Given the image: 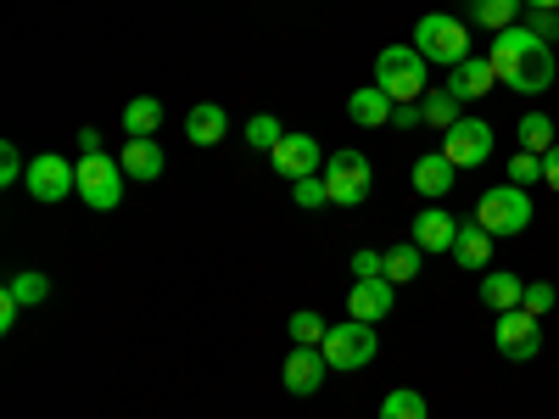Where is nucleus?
Returning <instances> with one entry per match:
<instances>
[{
	"instance_id": "nucleus-5",
	"label": "nucleus",
	"mask_w": 559,
	"mask_h": 419,
	"mask_svg": "<svg viewBox=\"0 0 559 419\" xmlns=\"http://www.w3.org/2000/svg\"><path fill=\"white\" fill-rule=\"evenodd\" d=\"M319 352H324V363H331V369H342V375H353V369H369V363H376V352H381L376 324H364V319L331 324V336L319 342Z\"/></svg>"
},
{
	"instance_id": "nucleus-22",
	"label": "nucleus",
	"mask_w": 559,
	"mask_h": 419,
	"mask_svg": "<svg viewBox=\"0 0 559 419\" xmlns=\"http://www.w3.org/2000/svg\"><path fill=\"white\" fill-rule=\"evenodd\" d=\"M521 7L526 0H471V23L487 28V34H503V28L521 23Z\"/></svg>"
},
{
	"instance_id": "nucleus-25",
	"label": "nucleus",
	"mask_w": 559,
	"mask_h": 419,
	"mask_svg": "<svg viewBox=\"0 0 559 419\" xmlns=\"http://www.w3.org/2000/svg\"><path fill=\"white\" fill-rule=\"evenodd\" d=\"M515 134H521V152H554L559 146V134H554V118L548 112H526L521 123H515Z\"/></svg>"
},
{
	"instance_id": "nucleus-36",
	"label": "nucleus",
	"mask_w": 559,
	"mask_h": 419,
	"mask_svg": "<svg viewBox=\"0 0 559 419\" xmlns=\"http://www.w3.org/2000/svg\"><path fill=\"white\" fill-rule=\"evenodd\" d=\"M526 28H532L543 45H554V39H559V12H526Z\"/></svg>"
},
{
	"instance_id": "nucleus-18",
	"label": "nucleus",
	"mask_w": 559,
	"mask_h": 419,
	"mask_svg": "<svg viewBox=\"0 0 559 419\" xmlns=\"http://www.w3.org/2000/svg\"><path fill=\"white\" fill-rule=\"evenodd\" d=\"M118 163H123V173H129V179H140V184L163 179V168H168V157H163V146H157V140H129Z\"/></svg>"
},
{
	"instance_id": "nucleus-1",
	"label": "nucleus",
	"mask_w": 559,
	"mask_h": 419,
	"mask_svg": "<svg viewBox=\"0 0 559 419\" xmlns=\"http://www.w3.org/2000/svg\"><path fill=\"white\" fill-rule=\"evenodd\" d=\"M487 62H492L498 84H509L515 96H543V89L554 84V73H559V68H554V45H543L526 23L492 34Z\"/></svg>"
},
{
	"instance_id": "nucleus-13",
	"label": "nucleus",
	"mask_w": 559,
	"mask_h": 419,
	"mask_svg": "<svg viewBox=\"0 0 559 419\" xmlns=\"http://www.w3.org/2000/svg\"><path fill=\"white\" fill-rule=\"evenodd\" d=\"M269 163L286 173V179H308V173H319L324 168V157H319V140L313 134H292L286 129V140H280V146L269 152Z\"/></svg>"
},
{
	"instance_id": "nucleus-29",
	"label": "nucleus",
	"mask_w": 559,
	"mask_h": 419,
	"mask_svg": "<svg viewBox=\"0 0 559 419\" xmlns=\"http://www.w3.org/2000/svg\"><path fill=\"white\" fill-rule=\"evenodd\" d=\"M381 419H431V408H426V397H419V392L397 386V392L381 397Z\"/></svg>"
},
{
	"instance_id": "nucleus-2",
	"label": "nucleus",
	"mask_w": 559,
	"mask_h": 419,
	"mask_svg": "<svg viewBox=\"0 0 559 419\" xmlns=\"http://www.w3.org/2000/svg\"><path fill=\"white\" fill-rule=\"evenodd\" d=\"M376 84L392 101H419L431 89V62L419 57L414 45H386V51L376 57Z\"/></svg>"
},
{
	"instance_id": "nucleus-4",
	"label": "nucleus",
	"mask_w": 559,
	"mask_h": 419,
	"mask_svg": "<svg viewBox=\"0 0 559 419\" xmlns=\"http://www.w3.org/2000/svg\"><path fill=\"white\" fill-rule=\"evenodd\" d=\"M414 51L437 62V68H459L464 57H471V28H464L459 17H442V12H426L414 23Z\"/></svg>"
},
{
	"instance_id": "nucleus-31",
	"label": "nucleus",
	"mask_w": 559,
	"mask_h": 419,
	"mask_svg": "<svg viewBox=\"0 0 559 419\" xmlns=\"http://www.w3.org/2000/svg\"><path fill=\"white\" fill-rule=\"evenodd\" d=\"M292 196H297V207H302V213H313V207H324V202H331V191H324V173H308V179H292Z\"/></svg>"
},
{
	"instance_id": "nucleus-9",
	"label": "nucleus",
	"mask_w": 559,
	"mask_h": 419,
	"mask_svg": "<svg viewBox=\"0 0 559 419\" xmlns=\"http://www.w3.org/2000/svg\"><path fill=\"white\" fill-rule=\"evenodd\" d=\"M498 352L509 358V363H532L537 352H543V324H537V313H526V308H515V313H498Z\"/></svg>"
},
{
	"instance_id": "nucleus-26",
	"label": "nucleus",
	"mask_w": 559,
	"mask_h": 419,
	"mask_svg": "<svg viewBox=\"0 0 559 419\" xmlns=\"http://www.w3.org/2000/svg\"><path fill=\"white\" fill-rule=\"evenodd\" d=\"M7 297H17L23 308H39L45 297H51V279H45L39 268H17V274L7 279Z\"/></svg>"
},
{
	"instance_id": "nucleus-30",
	"label": "nucleus",
	"mask_w": 559,
	"mask_h": 419,
	"mask_svg": "<svg viewBox=\"0 0 559 419\" xmlns=\"http://www.w3.org/2000/svg\"><path fill=\"white\" fill-rule=\"evenodd\" d=\"M324 336H331V324H324L319 313H308V308L292 313V342H297V347H319Z\"/></svg>"
},
{
	"instance_id": "nucleus-8",
	"label": "nucleus",
	"mask_w": 559,
	"mask_h": 419,
	"mask_svg": "<svg viewBox=\"0 0 559 419\" xmlns=\"http://www.w3.org/2000/svg\"><path fill=\"white\" fill-rule=\"evenodd\" d=\"M23 184H28L34 202H68V196L79 191V168H73L68 157H57V152H45V157L28 163Z\"/></svg>"
},
{
	"instance_id": "nucleus-28",
	"label": "nucleus",
	"mask_w": 559,
	"mask_h": 419,
	"mask_svg": "<svg viewBox=\"0 0 559 419\" xmlns=\"http://www.w3.org/2000/svg\"><path fill=\"white\" fill-rule=\"evenodd\" d=\"M241 134H247V146H252V152H274L280 140H286V123H280L274 112H252Z\"/></svg>"
},
{
	"instance_id": "nucleus-14",
	"label": "nucleus",
	"mask_w": 559,
	"mask_h": 419,
	"mask_svg": "<svg viewBox=\"0 0 559 419\" xmlns=\"http://www.w3.org/2000/svg\"><path fill=\"white\" fill-rule=\"evenodd\" d=\"M419 252H453V241H459V224H453V213H442V207H426L414 218V236H408Z\"/></svg>"
},
{
	"instance_id": "nucleus-10",
	"label": "nucleus",
	"mask_w": 559,
	"mask_h": 419,
	"mask_svg": "<svg viewBox=\"0 0 559 419\" xmlns=\"http://www.w3.org/2000/svg\"><path fill=\"white\" fill-rule=\"evenodd\" d=\"M442 157L453 168H481L492 157V129L481 118H459L448 134H442Z\"/></svg>"
},
{
	"instance_id": "nucleus-34",
	"label": "nucleus",
	"mask_w": 559,
	"mask_h": 419,
	"mask_svg": "<svg viewBox=\"0 0 559 419\" xmlns=\"http://www.w3.org/2000/svg\"><path fill=\"white\" fill-rule=\"evenodd\" d=\"M554 302H559V291H554V286H548V279H532V286H526V302H521V308H526V313H537V319H543V313H548V308H554Z\"/></svg>"
},
{
	"instance_id": "nucleus-38",
	"label": "nucleus",
	"mask_w": 559,
	"mask_h": 419,
	"mask_svg": "<svg viewBox=\"0 0 559 419\" xmlns=\"http://www.w3.org/2000/svg\"><path fill=\"white\" fill-rule=\"evenodd\" d=\"M543 184L559 196V146H554V152H543Z\"/></svg>"
},
{
	"instance_id": "nucleus-7",
	"label": "nucleus",
	"mask_w": 559,
	"mask_h": 419,
	"mask_svg": "<svg viewBox=\"0 0 559 419\" xmlns=\"http://www.w3.org/2000/svg\"><path fill=\"white\" fill-rule=\"evenodd\" d=\"M319 173H324V191H331V207H358L369 196V157L364 152H336Z\"/></svg>"
},
{
	"instance_id": "nucleus-15",
	"label": "nucleus",
	"mask_w": 559,
	"mask_h": 419,
	"mask_svg": "<svg viewBox=\"0 0 559 419\" xmlns=\"http://www.w3.org/2000/svg\"><path fill=\"white\" fill-rule=\"evenodd\" d=\"M453 79H448V89H453V96L459 101H481L487 96V89L498 84V73H492V62L487 57H464L459 68H448Z\"/></svg>"
},
{
	"instance_id": "nucleus-6",
	"label": "nucleus",
	"mask_w": 559,
	"mask_h": 419,
	"mask_svg": "<svg viewBox=\"0 0 559 419\" xmlns=\"http://www.w3.org/2000/svg\"><path fill=\"white\" fill-rule=\"evenodd\" d=\"M123 163L118 157H107V152H96V157H79V202L90 207V213H112L118 202H123Z\"/></svg>"
},
{
	"instance_id": "nucleus-24",
	"label": "nucleus",
	"mask_w": 559,
	"mask_h": 419,
	"mask_svg": "<svg viewBox=\"0 0 559 419\" xmlns=\"http://www.w3.org/2000/svg\"><path fill=\"white\" fill-rule=\"evenodd\" d=\"M157 123H163V101H157V96H140V101L123 107V129H129V140H152Z\"/></svg>"
},
{
	"instance_id": "nucleus-32",
	"label": "nucleus",
	"mask_w": 559,
	"mask_h": 419,
	"mask_svg": "<svg viewBox=\"0 0 559 419\" xmlns=\"http://www.w3.org/2000/svg\"><path fill=\"white\" fill-rule=\"evenodd\" d=\"M509 184H526V191L543 184V157L537 152H515V157H509Z\"/></svg>"
},
{
	"instance_id": "nucleus-27",
	"label": "nucleus",
	"mask_w": 559,
	"mask_h": 419,
	"mask_svg": "<svg viewBox=\"0 0 559 419\" xmlns=\"http://www.w3.org/2000/svg\"><path fill=\"white\" fill-rule=\"evenodd\" d=\"M419 268H426V252H419L414 241H403V247L386 252V279H392V286H408V279H419Z\"/></svg>"
},
{
	"instance_id": "nucleus-21",
	"label": "nucleus",
	"mask_w": 559,
	"mask_h": 419,
	"mask_svg": "<svg viewBox=\"0 0 559 419\" xmlns=\"http://www.w3.org/2000/svg\"><path fill=\"white\" fill-rule=\"evenodd\" d=\"M453 263H459V268H471V274L492 263V236H487V229H481L476 218H471V224H459V241H453Z\"/></svg>"
},
{
	"instance_id": "nucleus-12",
	"label": "nucleus",
	"mask_w": 559,
	"mask_h": 419,
	"mask_svg": "<svg viewBox=\"0 0 559 419\" xmlns=\"http://www.w3.org/2000/svg\"><path fill=\"white\" fill-rule=\"evenodd\" d=\"M324 375H331V363H324L319 347H292L286 369H280V381H286L292 397H313V392L324 386Z\"/></svg>"
},
{
	"instance_id": "nucleus-20",
	"label": "nucleus",
	"mask_w": 559,
	"mask_h": 419,
	"mask_svg": "<svg viewBox=\"0 0 559 419\" xmlns=\"http://www.w3.org/2000/svg\"><path fill=\"white\" fill-rule=\"evenodd\" d=\"M481 302H487L492 313H515V308L526 302V286H521V274H509V268H492V274L481 279Z\"/></svg>"
},
{
	"instance_id": "nucleus-3",
	"label": "nucleus",
	"mask_w": 559,
	"mask_h": 419,
	"mask_svg": "<svg viewBox=\"0 0 559 419\" xmlns=\"http://www.w3.org/2000/svg\"><path fill=\"white\" fill-rule=\"evenodd\" d=\"M476 224L487 229V236H526L532 229V196L526 184H492V191H481L476 202Z\"/></svg>"
},
{
	"instance_id": "nucleus-11",
	"label": "nucleus",
	"mask_w": 559,
	"mask_h": 419,
	"mask_svg": "<svg viewBox=\"0 0 559 419\" xmlns=\"http://www.w3.org/2000/svg\"><path fill=\"white\" fill-rule=\"evenodd\" d=\"M397 308V286L381 274V279H353V291H347V319H364V324H381L392 319Z\"/></svg>"
},
{
	"instance_id": "nucleus-37",
	"label": "nucleus",
	"mask_w": 559,
	"mask_h": 419,
	"mask_svg": "<svg viewBox=\"0 0 559 419\" xmlns=\"http://www.w3.org/2000/svg\"><path fill=\"white\" fill-rule=\"evenodd\" d=\"M392 129H426V112H419V101H397V107H392Z\"/></svg>"
},
{
	"instance_id": "nucleus-17",
	"label": "nucleus",
	"mask_w": 559,
	"mask_h": 419,
	"mask_svg": "<svg viewBox=\"0 0 559 419\" xmlns=\"http://www.w3.org/2000/svg\"><path fill=\"white\" fill-rule=\"evenodd\" d=\"M453 179H459V168L442 157V152H426L414 163V191L426 196V202H442L448 191H453Z\"/></svg>"
},
{
	"instance_id": "nucleus-35",
	"label": "nucleus",
	"mask_w": 559,
	"mask_h": 419,
	"mask_svg": "<svg viewBox=\"0 0 559 419\" xmlns=\"http://www.w3.org/2000/svg\"><path fill=\"white\" fill-rule=\"evenodd\" d=\"M353 279H381L386 274V252H353Z\"/></svg>"
},
{
	"instance_id": "nucleus-23",
	"label": "nucleus",
	"mask_w": 559,
	"mask_h": 419,
	"mask_svg": "<svg viewBox=\"0 0 559 419\" xmlns=\"http://www.w3.org/2000/svg\"><path fill=\"white\" fill-rule=\"evenodd\" d=\"M459 107H464V101L453 96L448 84H437V89H426V96H419V112H426V129H442V134H448V129L464 118Z\"/></svg>"
},
{
	"instance_id": "nucleus-40",
	"label": "nucleus",
	"mask_w": 559,
	"mask_h": 419,
	"mask_svg": "<svg viewBox=\"0 0 559 419\" xmlns=\"http://www.w3.org/2000/svg\"><path fill=\"white\" fill-rule=\"evenodd\" d=\"M526 12H559V0H526Z\"/></svg>"
},
{
	"instance_id": "nucleus-16",
	"label": "nucleus",
	"mask_w": 559,
	"mask_h": 419,
	"mask_svg": "<svg viewBox=\"0 0 559 419\" xmlns=\"http://www.w3.org/2000/svg\"><path fill=\"white\" fill-rule=\"evenodd\" d=\"M392 96H386V89L381 84H364V89H353V96H347V112H353V123L358 129H386L392 123Z\"/></svg>"
},
{
	"instance_id": "nucleus-33",
	"label": "nucleus",
	"mask_w": 559,
	"mask_h": 419,
	"mask_svg": "<svg viewBox=\"0 0 559 419\" xmlns=\"http://www.w3.org/2000/svg\"><path fill=\"white\" fill-rule=\"evenodd\" d=\"M23 173H28V163H23V152L7 140V146H0V184H23Z\"/></svg>"
},
{
	"instance_id": "nucleus-39",
	"label": "nucleus",
	"mask_w": 559,
	"mask_h": 419,
	"mask_svg": "<svg viewBox=\"0 0 559 419\" xmlns=\"http://www.w3.org/2000/svg\"><path fill=\"white\" fill-rule=\"evenodd\" d=\"M79 152L96 157V152H102V129H79Z\"/></svg>"
},
{
	"instance_id": "nucleus-19",
	"label": "nucleus",
	"mask_w": 559,
	"mask_h": 419,
	"mask_svg": "<svg viewBox=\"0 0 559 419\" xmlns=\"http://www.w3.org/2000/svg\"><path fill=\"white\" fill-rule=\"evenodd\" d=\"M224 129H229V118H224L218 101H202V107L185 112V140H191V146H218Z\"/></svg>"
}]
</instances>
